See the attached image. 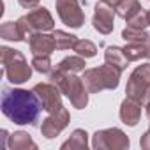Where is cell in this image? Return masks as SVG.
<instances>
[{"label": "cell", "instance_id": "obj_6", "mask_svg": "<svg viewBox=\"0 0 150 150\" xmlns=\"http://www.w3.org/2000/svg\"><path fill=\"white\" fill-rule=\"evenodd\" d=\"M129 136L118 127L101 129L92 136V146L96 150H125L129 148Z\"/></svg>", "mask_w": 150, "mask_h": 150}, {"label": "cell", "instance_id": "obj_20", "mask_svg": "<svg viewBox=\"0 0 150 150\" xmlns=\"http://www.w3.org/2000/svg\"><path fill=\"white\" fill-rule=\"evenodd\" d=\"M139 11H141V4L138 2V0H122V2L115 7L117 16H120L125 21L131 20L132 16H136Z\"/></svg>", "mask_w": 150, "mask_h": 150}, {"label": "cell", "instance_id": "obj_1", "mask_svg": "<svg viewBox=\"0 0 150 150\" xmlns=\"http://www.w3.org/2000/svg\"><path fill=\"white\" fill-rule=\"evenodd\" d=\"M2 113L18 125H35L39 113L42 110L39 97L34 90L25 88H2V101H0Z\"/></svg>", "mask_w": 150, "mask_h": 150}, {"label": "cell", "instance_id": "obj_3", "mask_svg": "<svg viewBox=\"0 0 150 150\" xmlns=\"http://www.w3.org/2000/svg\"><path fill=\"white\" fill-rule=\"evenodd\" d=\"M120 76L122 69L104 62V65L85 69L81 80L90 94H99L101 90H115L120 83Z\"/></svg>", "mask_w": 150, "mask_h": 150}, {"label": "cell", "instance_id": "obj_23", "mask_svg": "<svg viewBox=\"0 0 150 150\" xmlns=\"http://www.w3.org/2000/svg\"><path fill=\"white\" fill-rule=\"evenodd\" d=\"M72 50L76 51L78 55L85 57V58H92V57L97 55V46H96L92 41H88V39H78Z\"/></svg>", "mask_w": 150, "mask_h": 150}, {"label": "cell", "instance_id": "obj_28", "mask_svg": "<svg viewBox=\"0 0 150 150\" xmlns=\"http://www.w3.org/2000/svg\"><path fill=\"white\" fill-rule=\"evenodd\" d=\"M143 106H145V113H146V117L150 118V97H148V99L143 103Z\"/></svg>", "mask_w": 150, "mask_h": 150}, {"label": "cell", "instance_id": "obj_11", "mask_svg": "<svg viewBox=\"0 0 150 150\" xmlns=\"http://www.w3.org/2000/svg\"><path fill=\"white\" fill-rule=\"evenodd\" d=\"M146 27H150L148 25V16H146L145 11H139L136 16L127 20V27L122 30V37L125 39V42L141 41V39H145L148 35V32H145Z\"/></svg>", "mask_w": 150, "mask_h": 150}, {"label": "cell", "instance_id": "obj_12", "mask_svg": "<svg viewBox=\"0 0 150 150\" xmlns=\"http://www.w3.org/2000/svg\"><path fill=\"white\" fill-rule=\"evenodd\" d=\"M32 32H50L55 28V20L53 16L50 14V11L46 7H35L32 9L28 14H25Z\"/></svg>", "mask_w": 150, "mask_h": 150}, {"label": "cell", "instance_id": "obj_22", "mask_svg": "<svg viewBox=\"0 0 150 150\" xmlns=\"http://www.w3.org/2000/svg\"><path fill=\"white\" fill-rule=\"evenodd\" d=\"M53 39H55V46L57 50H71L76 44V35H72L69 32L64 30H53Z\"/></svg>", "mask_w": 150, "mask_h": 150}, {"label": "cell", "instance_id": "obj_15", "mask_svg": "<svg viewBox=\"0 0 150 150\" xmlns=\"http://www.w3.org/2000/svg\"><path fill=\"white\" fill-rule=\"evenodd\" d=\"M124 53L131 62H136L139 58H150V34L141 41H132L124 46Z\"/></svg>", "mask_w": 150, "mask_h": 150}, {"label": "cell", "instance_id": "obj_30", "mask_svg": "<svg viewBox=\"0 0 150 150\" xmlns=\"http://www.w3.org/2000/svg\"><path fill=\"white\" fill-rule=\"evenodd\" d=\"M148 129H150V127H148Z\"/></svg>", "mask_w": 150, "mask_h": 150}, {"label": "cell", "instance_id": "obj_8", "mask_svg": "<svg viewBox=\"0 0 150 150\" xmlns=\"http://www.w3.org/2000/svg\"><path fill=\"white\" fill-rule=\"evenodd\" d=\"M32 90L39 97L41 106H42L44 111L57 113V111H60L64 108L62 106V92L55 83H51V81L50 83H37Z\"/></svg>", "mask_w": 150, "mask_h": 150}, {"label": "cell", "instance_id": "obj_5", "mask_svg": "<svg viewBox=\"0 0 150 150\" xmlns=\"http://www.w3.org/2000/svg\"><path fill=\"white\" fill-rule=\"evenodd\" d=\"M125 94L127 97L141 104L150 97V64H141L131 72V76L127 80V87H125Z\"/></svg>", "mask_w": 150, "mask_h": 150}, {"label": "cell", "instance_id": "obj_24", "mask_svg": "<svg viewBox=\"0 0 150 150\" xmlns=\"http://www.w3.org/2000/svg\"><path fill=\"white\" fill-rule=\"evenodd\" d=\"M32 67L37 72H41V74H50L51 72V67H53L50 55H37V57H34L32 58Z\"/></svg>", "mask_w": 150, "mask_h": 150}, {"label": "cell", "instance_id": "obj_10", "mask_svg": "<svg viewBox=\"0 0 150 150\" xmlns=\"http://www.w3.org/2000/svg\"><path fill=\"white\" fill-rule=\"evenodd\" d=\"M115 9L110 7L108 4H104L103 0L96 4V11H94V18H92V25L94 28L103 34V35H108L113 32L115 28Z\"/></svg>", "mask_w": 150, "mask_h": 150}, {"label": "cell", "instance_id": "obj_21", "mask_svg": "<svg viewBox=\"0 0 150 150\" xmlns=\"http://www.w3.org/2000/svg\"><path fill=\"white\" fill-rule=\"evenodd\" d=\"M0 37L6 41H25L18 21H6L0 27Z\"/></svg>", "mask_w": 150, "mask_h": 150}, {"label": "cell", "instance_id": "obj_27", "mask_svg": "<svg viewBox=\"0 0 150 150\" xmlns=\"http://www.w3.org/2000/svg\"><path fill=\"white\" fill-rule=\"evenodd\" d=\"M103 2H104V4H108L110 7H113V9H115V7L122 2V0H103Z\"/></svg>", "mask_w": 150, "mask_h": 150}, {"label": "cell", "instance_id": "obj_17", "mask_svg": "<svg viewBox=\"0 0 150 150\" xmlns=\"http://www.w3.org/2000/svg\"><path fill=\"white\" fill-rule=\"evenodd\" d=\"M9 148L11 150H37V143L30 138L28 132L25 131H16L14 134L9 136Z\"/></svg>", "mask_w": 150, "mask_h": 150}, {"label": "cell", "instance_id": "obj_19", "mask_svg": "<svg viewBox=\"0 0 150 150\" xmlns=\"http://www.w3.org/2000/svg\"><path fill=\"white\" fill-rule=\"evenodd\" d=\"M85 57L81 55H71V57H65L58 62V65L55 69L58 71H64V72H72V74H76L80 71H85Z\"/></svg>", "mask_w": 150, "mask_h": 150}, {"label": "cell", "instance_id": "obj_25", "mask_svg": "<svg viewBox=\"0 0 150 150\" xmlns=\"http://www.w3.org/2000/svg\"><path fill=\"white\" fill-rule=\"evenodd\" d=\"M139 146H141L143 150H150V129L141 134V138H139Z\"/></svg>", "mask_w": 150, "mask_h": 150}, {"label": "cell", "instance_id": "obj_18", "mask_svg": "<svg viewBox=\"0 0 150 150\" xmlns=\"http://www.w3.org/2000/svg\"><path fill=\"white\" fill-rule=\"evenodd\" d=\"M104 62H106V64H111V65H115V67H118V69L124 71V69L129 65L131 60L125 57L124 48H118V46H108L106 51H104Z\"/></svg>", "mask_w": 150, "mask_h": 150}, {"label": "cell", "instance_id": "obj_13", "mask_svg": "<svg viewBox=\"0 0 150 150\" xmlns=\"http://www.w3.org/2000/svg\"><path fill=\"white\" fill-rule=\"evenodd\" d=\"M28 46L34 57L37 55H51L57 46H55V39L53 34H46V32H35L30 35L28 39Z\"/></svg>", "mask_w": 150, "mask_h": 150}, {"label": "cell", "instance_id": "obj_9", "mask_svg": "<svg viewBox=\"0 0 150 150\" xmlns=\"http://www.w3.org/2000/svg\"><path fill=\"white\" fill-rule=\"evenodd\" d=\"M69 122H71V115L65 108H62L57 113H48V117L41 124V134L46 139H53L69 125Z\"/></svg>", "mask_w": 150, "mask_h": 150}, {"label": "cell", "instance_id": "obj_7", "mask_svg": "<svg viewBox=\"0 0 150 150\" xmlns=\"http://www.w3.org/2000/svg\"><path fill=\"white\" fill-rule=\"evenodd\" d=\"M55 7L60 21L71 28H81L85 23V13L78 0H55Z\"/></svg>", "mask_w": 150, "mask_h": 150}, {"label": "cell", "instance_id": "obj_16", "mask_svg": "<svg viewBox=\"0 0 150 150\" xmlns=\"http://www.w3.org/2000/svg\"><path fill=\"white\" fill-rule=\"evenodd\" d=\"M88 146V134L85 129H74L67 141L60 145L62 150H87Z\"/></svg>", "mask_w": 150, "mask_h": 150}, {"label": "cell", "instance_id": "obj_29", "mask_svg": "<svg viewBox=\"0 0 150 150\" xmlns=\"http://www.w3.org/2000/svg\"><path fill=\"white\" fill-rule=\"evenodd\" d=\"M146 16H148V25H150V11H146Z\"/></svg>", "mask_w": 150, "mask_h": 150}, {"label": "cell", "instance_id": "obj_4", "mask_svg": "<svg viewBox=\"0 0 150 150\" xmlns=\"http://www.w3.org/2000/svg\"><path fill=\"white\" fill-rule=\"evenodd\" d=\"M0 60L4 64V72L13 85H21L32 76V64L28 65L21 51L2 46L0 48Z\"/></svg>", "mask_w": 150, "mask_h": 150}, {"label": "cell", "instance_id": "obj_26", "mask_svg": "<svg viewBox=\"0 0 150 150\" xmlns=\"http://www.w3.org/2000/svg\"><path fill=\"white\" fill-rule=\"evenodd\" d=\"M41 0H18V4L23 7V9H35L39 6Z\"/></svg>", "mask_w": 150, "mask_h": 150}, {"label": "cell", "instance_id": "obj_2", "mask_svg": "<svg viewBox=\"0 0 150 150\" xmlns=\"http://www.w3.org/2000/svg\"><path fill=\"white\" fill-rule=\"evenodd\" d=\"M50 81L55 83L60 92L64 96L69 97L71 104L76 108V110H83L87 104H88V90L83 83L81 78H78L76 74H72V72H64V71H51L50 72Z\"/></svg>", "mask_w": 150, "mask_h": 150}, {"label": "cell", "instance_id": "obj_14", "mask_svg": "<svg viewBox=\"0 0 150 150\" xmlns=\"http://www.w3.org/2000/svg\"><path fill=\"white\" fill-rule=\"evenodd\" d=\"M141 118V103L131 99V97H125L120 104V120L129 125V127H134Z\"/></svg>", "mask_w": 150, "mask_h": 150}]
</instances>
